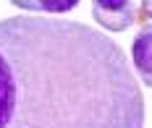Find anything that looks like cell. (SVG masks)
Segmentation results:
<instances>
[{"instance_id":"cell-4","label":"cell","mask_w":152,"mask_h":128,"mask_svg":"<svg viewBox=\"0 0 152 128\" xmlns=\"http://www.w3.org/2000/svg\"><path fill=\"white\" fill-rule=\"evenodd\" d=\"M11 3L26 13H47V16H61L79 5V0H11Z\"/></svg>"},{"instance_id":"cell-3","label":"cell","mask_w":152,"mask_h":128,"mask_svg":"<svg viewBox=\"0 0 152 128\" xmlns=\"http://www.w3.org/2000/svg\"><path fill=\"white\" fill-rule=\"evenodd\" d=\"M131 63L144 86H152V24L142 26L131 42Z\"/></svg>"},{"instance_id":"cell-2","label":"cell","mask_w":152,"mask_h":128,"mask_svg":"<svg viewBox=\"0 0 152 128\" xmlns=\"http://www.w3.org/2000/svg\"><path fill=\"white\" fill-rule=\"evenodd\" d=\"M92 18L107 32H126L134 24L137 11L131 0H92Z\"/></svg>"},{"instance_id":"cell-1","label":"cell","mask_w":152,"mask_h":128,"mask_svg":"<svg viewBox=\"0 0 152 128\" xmlns=\"http://www.w3.org/2000/svg\"><path fill=\"white\" fill-rule=\"evenodd\" d=\"M0 128H144V97L105 32L58 16H8Z\"/></svg>"},{"instance_id":"cell-5","label":"cell","mask_w":152,"mask_h":128,"mask_svg":"<svg viewBox=\"0 0 152 128\" xmlns=\"http://www.w3.org/2000/svg\"><path fill=\"white\" fill-rule=\"evenodd\" d=\"M142 5H144V13L152 18V0H142Z\"/></svg>"}]
</instances>
